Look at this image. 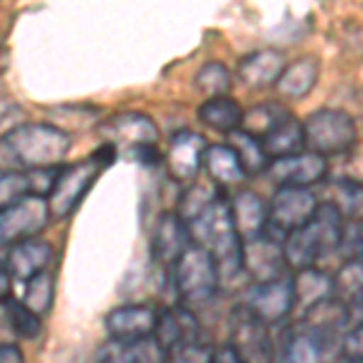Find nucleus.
I'll return each instance as SVG.
<instances>
[{
	"instance_id": "obj_1",
	"label": "nucleus",
	"mask_w": 363,
	"mask_h": 363,
	"mask_svg": "<svg viewBox=\"0 0 363 363\" xmlns=\"http://www.w3.org/2000/svg\"><path fill=\"white\" fill-rule=\"evenodd\" d=\"M186 225H189L194 245H201L213 257L220 281H233L242 274L245 242L235 230L230 201L225 196H218L203 213H199Z\"/></svg>"
},
{
	"instance_id": "obj_2",
	"label": "nucleus",
	"mask_w": 363,
	"mask_h": 363,
	"mask_svg": "<svg viewBox=\"0 0 363 363\" xmlns=\"http://www.w3.org/2000/svg\"><path fill=\"white\" fill-rule=\"evenodd\" d=\"M344 216L330 201H320L315 208L313 218L306 225L296 228L294 233L284 238V259L289 269H308L315 267L322 257L332 255L339 250L344 230Z\"/></svg>"
},
{
	"instance_id": "obj_3",
	"label": "nucleus",
	"mask_w": 363,
	"mask_h": 363,
	"mask_svg": "<svg viewBox=\"0 0 363 363\" xmlns=\"http://www.w3.org/2000/svg\"><path fill=\"white\" fill-rule=\"evenodd\" d=\"M5 150L25 169L58 167L68 157L73 140L61 126L20 124L3 138Z\"/></svg>"
},
{
	"instance_id": "obj_4",
	"label": "nucleus",
	"mask_w": 363,
	"mask_h": 363,
	"mask_svg": "<svg viewBox=\"0 0 363 363\" xmlns=\"http://www.w3.org/2000/svg\"><path fill=\"white\" fill-rule=\"evenodd\" d=\"M169 274H172L174 291L186 306H201V303L211 301L220 286L213 257L201 245H189L182 252V257L172 264Z\"/></svg>"
},
{
	"instance_id": "obj_5",
	"label": "nucleus",
	"mask_w": 363,
	"mask_h": 363,
	"mask_svg": "<svg viewBox=\"0 0 363 363\" xmlns=\"http://www.w3.org/2000/svg\"><path fill=\"white\" fill-rule=\"evenodd\" d=\"M306 148L318 155H342L356 145V121L344 109L322 107L303 121Z\"/></svg>"
},
{
	"instance_id": "obj_6",
	"label": "nucleus",
	"mask_w": 363,
	"mask_h": 363,
	"mask_svg": "<svg viewBox=\"0 0 363 363\" xmlns=\"http://www.w3.org/2000/svg\"><path fill=\"white\" fill-rule=\"evenodd\" d=\"M107 167L97 155L87 157V160L73 162V165H61L56 172L54 186H51L49 196V213L54 218H68L75 213V208L83 203L87 191L97 182L99 172Z\"/></svg>"
},
{
	"instance_id": "obj_7",
	"label": "nucleus",
	"mask_w": 363,
	"mask_h": 363,
	"mask_svg": "<svg viewBox=\"0 0 363 363\" xmlns=\"http://www.w3.org/2000/svg\"><path fill=\"white\" fill-rule=\"evenodd\" d=\"M342 337L322 332L298 320L281 335L274 347L272 363H330L332 354L339 351Z\"/></svg>"
},
{
	"instance_id": "obj_8",
	"label": "nucleus",
	"mask_w": 363,
	"mask_h": 363,
	"mask_svg": "<svg viewBox=\"0 0 363 363\" xmlns=\"http://www.w3.org/2000/svg\"><path fill=\"white\" fill-rule=\"evenodd\" d=\"M318 196L308 186H277V194L269 203V220L264 235L284 242L289 233L306 225L318 208Z\"/></svg>"
},
{
	"instance_id": "obj_9",
	"label": "nucleus",
	"mask_w": 363,
	"mask_h": 363,
	"mask_svg": "<svg viewBox=\"0 0 363 363\" xmlns=\"http://www.w3.org/2000/svg\"><path fill=\"white\" fill-rule=\"evenodd\" d=\"M245 308L264 325H279L294 315V277L281 274L277 279L255 281L245 298Z\"/></svg>"
},
{
	"instance_id": "obj_10",
	"label": "nucleus",
	"mask_w": 363,
	"mask_h": 363,
	"mask_svg": "<svg viewBox=\"0 0 363 363\" xmlns=\"http://www.w3.org/2000/svg\"><path fill=\"white\" fill-rule=\"evenodd\" d=\"M49 201L46 196L27 194L13 206L0 211V245H15L20 240L37 238L49 223Z\"/></svg>"
},
{
	"instance_id": "obj_11",
	"label": "nucleus",
	"mask_w": 363,
	"mask_h": 363,
	"mask_svg": "<svg viewBox=\"0 0 363 363\" xmlns=\"http://www.w3.org/2000/svg\"><path fill=\"white\" fill-rule=\"evenodd\" d=\"M99 136L104 138V143H109L112 148H116V153L124 155L128 150L138 148V145L157 143L160 131H157L155 121L150 119L148 114L121 112L99 126Z\"/></svg>"
},
{
	"instance_id": "obj_12",
	"label": "nucleus",
	"mask_w": 363,
	"mask_h": 363,
	"mask_svg": "<svg viewBox=\"0 0 363 363\" xmlns=\"http://www.w3.org/2000/svg\"><path fill=\"white\" fill-rule=\"evenodd\" d=\"M264 172L277 186H308L310 189L313 184H320L327 177L330 165H327L325 155H318L313 150H301L296 155L274 157Z\"/></svg>"
},
{
	"instance_id": "obj_13",
	"label": "nucleus",
	"mask_w": 363,
	"mask_h": 363,
	"mask_svg": "<svg viewBox=\"0 0 363 363\" xmlns=\"http://www.w3.org/2000/svg\"><path fill=\"white\" fill-rule=\"evenodd\" d=\"M233 347L245 363H272L274 339L269 337V325L257 320L247 308H240L233 320Z\"/></svg>"
},
{
	"instance_id": "obj_14",
	"label": "nucleus",
	"mask_w": 363,
	"mask_h": 363,
	"mask_svg": "<svg viewBox=\"0 0 363 363\" xmlns=\"http://www.w3.org/2000/svg\"><path fill=\"white\" fill-rule=\"evenodd\" d=\"M157 310L153 306H143V303H126L114 310H109L104 318V327H107L109 339H145L153 337L157 325Z\"/></svg>"
},
{
	"instance_id": "obj_15",
	"label": "nucleus",
	"mask_w": 363,
	"mask_h": 363,
	"mask_svg": "<svg viewBox=\"0 0 363 363\" xmlns=\"http://www.w3.org/2000/svg\"><path fill=\"white\" fill-rule=\"evenodd\" d=\"M208 143L201 133L196 131H179L174 133L169 140V150H167V167L177 182H189L196 179L199 169L203 167V153H206Z\"/></svg>"
},
{
	"instance_id": "obj_16",
	"label": "nucleus",
	"mask_w": 363,
	"mask_h": 363,
	"mask_svg": "<svg viewBox=\"0 0 363 363\" xmlns=\"http://www.w3.org/2000/svg\"><path fill=\"white\" fill-rule=\"evenodd\" d=\"M54 262V247L42 238H27L20 242L10 245V252L5 257V269L13 277V281L25 284L37 274L46 272Z\"/></svg>"
},
{
	"instance_id": "obj_17",
	"label": "nucleus",
	"mask_w": 363,
	"mask_h": 363,
	"mask_svg": "<svg viewBox=\"0 0 363 363\" xmlns=\"http://www.w3.org/2000/svg\"><path fill=\"white\" fill-rule=\"evenodd\" d=\"M189 245H194L189 233V225L177 211H167L160 216L155 230H153V259L157 264L172 269L174 262L182 257Z\"/></svg>"
},
{
	"instance_id": "obj_18",
	"label": "nucleus",
	"mask_w": 363,
	"mask_h": 363,
	"mask_svg": "<svg viewBox=\"0 0 363 363\" xmlns=\"http://www.w3.org/2000/svg\"><path fill=\"white\" fill-rule=\"evenodd\" d=\"M153 337H155V342L165 349V354L182 347V344L196 342L199 339L196 315L191 313L186 306L165 308L160 315H157V325H155Z\"/></svg>"
},
{
	"instance_id": "obj_19",
	"label": "nucleus",
	"mask_w": 363,
	"mask_h": 363,
	"mask_svg": "<svg viewBox=\"0 0 363 363\" xmlns=\"http://www.w3.org/2000/svg\"><path fill=\"white\" fill-rule=\"evenodd\" d=\"M245 269L252 274L255 281H267L277 279L286 272V259H284V247L279 240L259 235L250 242H245Z\"/></svg>"
},
{
	"instance_id": "obj_20",
	"label": "nucleus",
	"mask_w": 363,
	"mask_h": 363,
	"mask_svg": "<svg viewBox=\"0 0 363 363\" xmlns=\"http://www.w3.org/2000/svg\"><path fill=\"white\" fill-rule=\"evenodd\" d=\"M284 68L286 58L279 49H259L238 63V78L252 90H264V87L277 85Z\"/></svg>"
},
{
	"instance_id": "obj_21",
	"label": "nucleus",
	"mask_w": 363,
	"mask_h": 363,
	"mask_svg": "<svg viewBox=\"0 0 363 363\" xmlns=\"http://www.w3.org/2000/svg\"><path fill=\"white\" fill-rule=\"evenodd\" d=\"M230 213L242 242H250V240L264 235L267 220H269V203L259 194H255L250 189L238 191L230 199Z\"/></svg>"
},
{
	"instance_id": "obj_22",
	"label": "nucleus",
	"mask_w": 363,
	"mask_h": 363,
	"mask_svg": "<svg viewBox=\"0 0 363 363\" xmlns=\"http://www.w3.org/2000/svg\"><path fill=\"white\" fill-rule=\"evenodd\" d=\"M165 349L155 337L145 339H109L97 354V363H165Z\"/></svg>"
},
{
	"instance_id": "obj_23",
	"label": "nucleus",
	"mask_w": 363,
	"mask_h": 363,
	"mask_svg": "<svg viewBox=\"0 0 363 363\" xmlns=\"http://www.w3.org/2000/svg\"><path fill=\"white\" fill-rule=\"evenodd\" d=\"M335 296V277L318 267L298 269L294 277V315H306L320 301Z\"/></svg>"
},
{
	"instance_id": "obj_24",
	"label": "nucleus",
	"mask_w": 363,
	"mask_h": 363,
	"mask_svg": "<svg viewBox=\"0 0 363 363\" xmlns=\"http://www.w3.org/2000/svg\"><path fill=\"white\" fill-rule=\"evenodd\" d=\"M320 80L318 56H301L294 63H286L284 73L277 80V92L286 99H303L315 90Z\"/></svg>"
},
{
	"instance_id": "obj_25",
	"label": "nucleus",
	"mask_w": 363,
	"mask_h": 363,
	"mask_svg": "<svg viewBox=\"0 0 363 363\" xmlns=\"http://www.w3.org/2000/svg\"><path fill=\"white\" fill-rule=\"evenodd\" d=\"M269 160L274 157H286V155H296L301 150H306V133H303V124L296 119L294 114H286L272 131L262 138Z\"/></svg>"
},
{
	"instance_id": "obj_26",
	"label": "nucleus",
	"mask_w": 363,
	"mask_h": 363,
	"mask_svg": "<svg viewBox=\"0 0 363 363\" xmlns=\"http://www.w3.org/2000/svg\"><path fill=\"white\" fill-rule=\"evenodd\" d=\"M203 167H206L208 177L213 179V184H220V186L240 184V182L247 177L240 157L228 143L208 145L206 153H203Z\"/></svg>"
},
{
	"instance_id": "obj_27",
	"label": "nucleus",
	"mask_w": 363,
	"mask_h": 363,
	"mask_svg": "<svg viewBox=\"0 0 363 363\" xmlns=\"http://www.w3.org/2000/svg\"><path fill=\"white\" fill-rule=\"evenodd\" d=\"M242 107L233 97H208L199 107V121L206 128H213L218 133H230L242 126Z\"/></svg>"
},
{
	"instance_id": "obj_28",
	"label": "nucleus",
	"mask_w": 363,
	"mask_h": 363,
	"mask_svg": "<svg viewBox=\"0 0 363 363\" xmlns=\"http://www.w3.org/2000/svg\"><path fill=\"white\" fill-rule=\"evenodd\" d=\"M228 145L235 150V155L242 162L245 174H259L269 167V155L262 145V140L257 136H252L245 128H235V131L228 133Z\"/></svg>"
},
{
	"instance_id": "obj_29",
	"label": "nucleus",
	"mask_w": 363,
	"mask_h": 363,
	"mask_svg": "<svg viewBox=\"0 0 363 363\" xmlns=\"http://www.w3.org/2000/svg\"><path fill=\"white\" fill-rule=\"evenodd\" d=\"M54 296H56V279H54V274L46 269V272L25 281L22 303H25L29 310H34L39 318H44V315L54 308Z\"/></svg>"
},
{
	"instance_id": "obj_30",
	"label": "nucleus",
	"mask_w": 363,
	"mask_h": 363,
	"mask_svg": "<svg viewBox=\"0 0 363 363\" xmlns=\"http://www.w3.org/2000/svg\"><path fill=\"white\" fill-rule=\"evenodd\" d=\"M330 203H335L344 218H359L363 213V184L356 179H335L330 184Z\"/></svg>"
},
{
	"instance_id": "obj_31",
	"label": "nucleus",
	"mask_w": 363,
	"mask_h": 363,
	"mask_svg": "<svg viewBox=\"0 0 363 363\" xmlns=\"http://www.w3.org/2000/svg\"><path fill=\"white\" fill-rule=\"evenodd\" d=\"M194 85L206 97H223L233 87V75L220 61H208L194 75Z\"/></svg>"
},
{
	"instance_id": "obj_32",
	"label": "nucleus",
	"mask_w": 363,
	"mask_h": 363,
	"mask_svg": "<svg viewBox=\"0 0 363 363\" xmlns=\"http://www.w3.org/2000/svg\"><path fill=\"white\" fill-rule=\"evenodd\" d=\"M286 114H289V109H286L284 104H279V102L257 104L252 112L242 114V126H240V128H245V131H250L252 136H257L262 140L274 126L279 124L281 119H284Z\"/></svg>"
},
{
	"instance_id": "obj_33",
	"label": "nucleus",
	"mask_w": 363,
	"mask_h": 363,
	"mask_svg": "<svg viewBox=\"0 0 363 363\" xmlns=\"http://www.w3.org/2000/svg\"><path fill=\"white\" fill-rule=\"evenodd\" d=\"M5 308V318H8L10 327L17 337L22 339H37L42 335V318H39L34 310H29L22 301H15V298H8L3 303Z\"/></svg>"
},
{
	"instance_id": "obj_34",
	"label": "nucleus",
	"mask_w": 363,
	"mask_h": 363,
	"mask_svg": "<svg viewBox=\"0 0 363 363\" xmlns=\"http://www.w3.org/2000/svg\"><path fill=\"white\" fill-rule=\"evenodd\" d=\"M32 194L29 177L25 169H8L0 167V211L13 206L22 196Z\"/></svg>"
},
{
	"instance_id": "obj_35",
	"label": "nucleus",
	"mask_w": 363,
	"mask_h": 363,
	"mask_svg": "<svg viewBox=\"0 0 363 363\" xmlns=\"http://www.w3.org/2000/svg\"><path fill=\"white\" fill-rule=\"evenodd\" d=\"M218 196L220 194L213 189V186L196 184V182H194V186H189V191H186V194L182 196L177 213L186 220V223H189V220H194L199 213H203V211H206Z\"/></svg>"
},
{
	"instance_id": "obj_36",
	"label": "nucleus",
	"mask_w": 363,
	"mask_h": 363,
	"mask_svg": "<svg viewBox=\"0 0 363 363\" xmlns=\"http://www.w3.org/2000/svg\"><path fill=\"white\" fill-rule=\"evenodd\" d=\"M347 262H363V218L344 220L339 250Z\"/></svg>"
},
{
	"instance_id": "obj_37",
	"label": "nucleus",
	"mask_w": 363,
	"mask_h": 363,
	"mask_svg": "<svg viewBox=\"0 0 363 363\" xmlns=\"http://www.w3.org/2000/svg\"><path fill=\"white\" fill-rule=\"evenodd\" d=\"M211 356H213V347L196 339V342L182 344V347L167 351L165 363H211Z\"/></svg>"
},
{
	"instance_id": "obj_38",
	"label": "nucleus",
	"mask_w": 363,
	"mask_h": 363,
	"mask_svg": "<svg viewBox=\"0 0 363 363\" xmlns=\"http://www.w3.org/2000/svg\"><path fill=\"white\" fill-rule=\"evenodd\" d=\"M339 354L344 359H363V320L354 325L347 335H342V344H339Z\"/></svg>"
},
{
	"instance_id": "obj_39",
	"label": "nucleus",
	"mask_w": 363,
	"mask_h": 363,
	"mask_svg": "<svg viewBox=\"0 0 363 363\" xmlns=\"http://www.w3.org/2000/svg\"><path fill=\"white\" fill-rule=\"evenodd\" d=\"M22 107L8 97H0V138H5L15 126H20Z\"/></svg>"
},
{
	"instance_id": "obj_40",
	"label": "nucleus",
	"mask_w": 363,
	"mask_h": 363,
	"mask_svg": "<svg viewBox=\"0 0 363 363\" xmlns=\"http://www.w3.org/2000/svg\"><path fill=\"white\" fill-rule=\"evenodd\" d=\"M211 363H245V359L238 354L233 344H225V347L213 349V356H211Z\"/></svg>"
},
{
	"instance_id": "obj_41",
	"label": "nucleus",
	"mask_w": 363,
	"mask_h": 363,
	"mask_svg": "<svg viewBox=\"0 0 363 363\" xmlns=\"http://www.w3.org/2000/svg\"><path fill=\"white\" fill-rule=\"evenodd\" d=\"M0 363H25V354L17 344H0Z\"/></svg>"
},
{
	"instance_id": "obj_42",
	"label": "nucleus",
	"mask_w": 363,
	"mask_h": 363,
	"mask_svg": "<svg viewBox=\"0 0 363 363\" xmlns=\"http://www.w3.org/2000/svg\"><path fill=\"white\" fill-rule=\"evenodd\" d=\"M10 294H13V277L8 274L5 264H0V306L8 301Z\"/></svg>"
},
{
	"instance_id": "obj_43",
	"label": "nucleus",
	"mask_w": 363,
	"mask_h": 363,
	"mask_svg": "<svg viewBox=\"0 0 363 363\" xmlns=\"http://www.w3.org/2000/svg\"><path fill=\"white\" fill-rule=\"evenodd\" d=\"M354 315H361V318H363V296L359 298V303L351 308V318H354Z\"/></svg>"
},
{
	"instance_id": "obj_44",
	"label": "nucleus",
	"mask_w": 363,
	"mask_h": 363,
	"mask_svg": "<svg viewBox=\"0 0 363 363\" xmlns=\"http://www.w3.org/2000/svg\"><path fill=\"white\" fill-rule=\"evenodd\" d=\"M347 363H363V359H347Z\"/></svg>"
}]
</instances>
